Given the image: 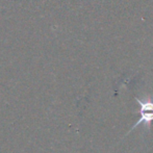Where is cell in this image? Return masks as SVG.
Segmentation results:
<instances>
[{
  "mask_svg": "<svg viewBox=\"0 0 153 153\" xmlns=\"http://www.w3.org/2000/svg\"><path fill=\"white\" fill-rule=\"evenodd\" d=\"M135 100L139 103L140 105V114H141V118L137 120V122L133 125V127L131 128L130 131H132L135 127H137L139 125L144 124L146 127L150 128L151 126V123L153 122V101L147 100V101H142L139 98L135 97Z\"/></svg>",
  "mask_w": 153,
  "mask_h": 153,
  "instance_id": "cell-1",
  "label": "cell"
}]
</instances>
